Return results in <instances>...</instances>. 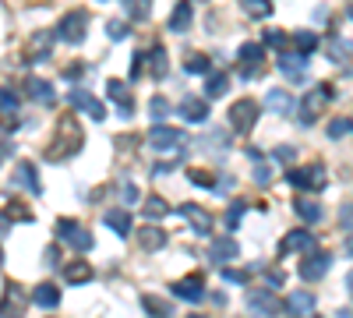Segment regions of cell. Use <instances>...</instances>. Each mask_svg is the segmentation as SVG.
<instances>
[{
	"label": "cell",
	"instance_id": "cell-17",
	"mask_svg": "<svg viewBox=\"0 0 353 318\" xmlns=\"http://www.w3.org/2000/svg\"><path fill=\"white\" fill-rule=\"evenodd\" d=\"M32 304H36V308H46V311L57 308V304H61V286L50 283V279H46V283H36V286H32Z\"/></svg>",
	"mask_w": 353,
	"mask_h": 318
},
{
	"label": "cell",
	"instance_id": "cell-3",
	"mask_svg": "<svg viewBox=\"0 0 353 318\" xmlns=\"http://www.w3.org/2000/svg\"><path fill=\"white\" fill-rule=\"evenodd\" d=\"M57 237H61L64 244H71L74 251H92L96 248V241H92V234L78 223V219H57Z\"/></svg>",
	"mask_w": 353,
	"mask_h": 318
},
{
	"label": "cell",
	"instance_id": "cell-4",
	"mask_svg": "<svg viewBox=\"0 0 353 318\" xmlns=\"http://www.w3.org/2000/svg\"><path fill=\"white\" fill-rule=\"evenodd\" d=\"M286 184L297 188V191H321L325 188V166L314 163V166H297L286 173Z\"/></svg>",
	"mask_w": 353,
	"mask_h": 318
},
{
	"label": "cell",
	"instance_id": "cell-22",
	"mask_svg": "<svg viewBox=\"0 0 353 318\" xmlns=\"http://www.w3.org/2000/svg\"><path fill=\"white\" fill-rule=\"evenodd\" d=\"M106 226L113 230L117 237H131L134 219H131V212H128V209H113V212H106Z\"/></svg>",
	"mask_w": 353,
	"mask_h": 318
},
{
	"label": "cell",
	"instance_id": "cell-16",
	"mask_svg": "<svg viewBox=\"0 0 353 318\" xmlns=\"http://www.w3.org/2000/svg\"><path fill=\"white\" fill-rule=\"evenodd\" d=\"M181 216H188L191 219V226H194V234H201V237H209L212 234V216L205 212V209H198V206H191V201H184L181 209H176Z\"/></svg>",
	"mask_w": 353,
	"mask_h": 318
},
{
	"label": "cell",
	"instance_id": "cell-2",
	"mask_svg": "<svg viewBox=\"0 0 353 318\" xmlns=\"http://www.w3.org/2000/svg\"><path fill=\"white\" fill-rule=\"evenodd\" d=\"M258 117H261V106H258L254 99H237V103L230 106V113H226L230 128L237 131V135H248V131H254Z\"/></svg>",
	"mask_w": 353,
	"mask_h": 318
},
{
	"label": "cell",
	"instance_id": "cell-21",
	"mask_svg": "<svg viewBox=\"0 0 353 318\" xmlns=\"http://www.w3.org/2000/svg\"><path fill=\"white\" fill-rule=\"evenodd\" d=\"M176 110H181V117L188 124H201L205 117H209V103H205V99H184Z\"/></svg>",
	"mask_w": 353,
	"mask_h": 318
},
{
	"label": "cell",
	"instance_id": "cell-6",
	"mask_svg": "<svg viewBox=\"0 0 353 318\" xmlns=\"http://www.w3.org/2000/svg\"><path fill=\"white\" fill-rule=\"evenodd\" d=\"M170 294H173L176 301L198 304V301L205 297V276H201V272H191V276H184V279H176V283L170 286Z\"/></svg>",
	"mask_w": 353,
	"mask_h": 318
},
{
	"label": "cell",
	"instance_id": "cell-35",
	"mask_svg": "<svg viewBox=\"0 0 353 318\" xmlns=\"http://www.w3.org/2000/svg\"><path fill=\"white\" fill-rule=\"evenodd\" d=\"M244 11L251 18H272V0H244Z\"/></svg>",
	"mask_w": 353,
	"mask_h": 318
},
{
	"label": "cell",
	"instance_id": "cell-37",
	"mask_svg": "<svg viewBox=\"0 0 353 318\" xmlns=\"http://www.w3.org/2000/svg\"><path fill=\"white\" fill-rule=\"evenodd\" d=\"M18 96L11 92V89H0V113H4V117H18Z\"/></svg>",
	"mask_w": 353,
	"mask_h": 318
},
{
	"label": "cell",
	"instance_id": "cell-28",
	"mask_svg": "<svg viewBox=\"0 0 353 318\" xmlns=\"http://www.w3.org/2000/svg\"><path fill=\"white\" fill-rule=\"evenodd\" d=\"M138 244L145 248V251H159L163 244H166V234L159 226H141V234H138Z\"/></svg>",
	"mask_w": 353,
	"mask_h": 318
},
{
	"label": "cell",
	"instance_id": "cell-25",
	"mask_svg": "<svg viewBox=\"0 0 353 318\" xmlns=\"http://www.w3.org/2000/svg\"><path fill=\"white\" fill-rule=\"evenodd\" d=\"M293 209H297V216L304 223H321V219H325V209H321L318 201H311V198H297V201H293Z\"/></svg>",
	"mask_w": 353,
	"mask_h": 318
},
{
	"label": "cell",
	"instance_id": "cell-5",
	"mask_svg": "<svg viewBox=\"0 0 353 318\" xmlns=\"http://www.w3.org/2000/svg\"><path fill=\"white\" fill-rule=\"evenodd\" d=\"M85 32H88V11H71V14L61 18L53 39H61V43H71V46H74V43L85 39Z\"/></svg>",
	"mask_w": 353,
	"mask_h": 318
},
{
	"label": "cell",
	"instance_id": "cell-7",
	"mask_svg": "<svg viewBox=\"0 0 353 318\" xmlns=\"http://www.w3.org/2000/svg\"><path fill=\"white\" fill-rule=\"evenodd\" d=\"M184 141H188V135H184V131L166 128V124H156V128L149 131V146H152V149H159V152H166V149H181Z\"/></svg>",
	"mask_w": 353,
	"mask_h": 318
},
{
	"label": "cell",
	"instance_id": "cell-56",
	"mask_svg": "<svg viewBox=\"0 0 353 318\" xmlns=\"http://www.w3.org/2000/svg\"><path fill=\"white\" fill-rule=\"evenodd\" d=\"M8 226H11V219H8L4 212H0V234H8Z\"/></svg>",
	"mask_w": 353,
	"mask_h": 318
},
{
	"label": "cell",
	"instance_id": "cell-27",
	"mask_svg": "<svg viewBox=\"0 0 353 318\" xmlns=\"http://www.w3.org/2000/svg\"><path fill=\"white\" fill-rule=\"evenodd\" d=\"M149 74L152 78H166L170 74V57H166L163 46H152L149 50Z\"/></svg>",
	"mask_w": 353,
	"mask_h": 318
},
{
	"label": "cell",
	"instance_id": "cell-48",
	"mask_svg": "<svg viewBox=\"0 0 353 318\" xmlns=\"http://www.w3.org/2000/svg\"><path fill=\"white\" fill-rule=\"evenodd\" d=\"M141 71H145V57L134 53V61H131V78H141Z\"/></svg>",
	"mask_w": 353,
	"mask_h": 318
},
{
	"label": "cell",
	"instance_id": "cell-26",
	"mask_svg": "<svg viewBox=\"0 0 353 318\" xmlns=\"http://www.w3.org/2000/svg\"><path fill=\"white\" fill-rule=\"evenodd\" d=\"M265 106H269L272 113H283V117H286V113H293V96L286 89H272L269 96H265Z\"/></svg>",
	"mask_w": 353,
	"mask_h": 318
},
{
	"label": "cell",
	"instance_id": "cell-9",
	"mask_svg": "<svg viewBox=\"0 0 353 318\" xmlns=\"http://www.w3.org/2000/svg\"><path fill=\"white\" fill-rule=\"evenodd\" d=\"M332 99V85H314V92H307L304 99V110H301V124H314L318 110Z\"/></svg>",
	"mask_w": 353,
	"mask_h": 318
},
{
	"label": "cell",
	"instance_id": "cell-55",
	"mask_svg": "<svg viewBox=\"0 0 353 318\" xmlns=\"http://www.w3.org/2000/svg\"><path fill=\"white\" fill-rule=\"evenodd\" d=\"M248 159H251V163H261V159H265V156H261V152H258V149H248Z\"/></svg>",
	"mask_w": 353,
	"mask_h": 318
},
{
	"label": "cell",
	"instance_id": "cell-49",
	"mask_svg": "<svg viewBox=\"0 0 353 318\" xmlns=\"http://www.w3.org/2000/svg\"><path fill=\"white\" fill-rule=\"evenodd\" d=\"M254 181H258V184H269V166L254 163Z\"/></svg>",
	"mask_w": 353,
	"mask_h": 318
},
{
	"label": "cell",
	"instance_id": "cell-39",
	"mask_svg": "<svg viewBox=\"0 0 353 318\" xmlns=\"http://www.w3.org/2000/svg\"><path fill=\"white\" fill-rule=\"evenodd\" d=\"M244 212H248V206H244V201H233V206H230V212H226V230H230V234L241 226Z\"/></svg>",
	"mask_w": 353,
	"mask_h": 318
},
{
	"label": "cell",
	"instance_id": "cell-57",
	"mask_svg": "<svg viewBox=\"0 0 353 318\" xmlns=\"http://www.w3.org/2000/svg\"><path fill=\"white\" fill-rule=\"evenodd\" d=\"M0 318H21V315H4V311H0Z\"/></svg>",
	"mask_w": 353,
	"mask_h": 318
},
{
	"label": "cell",
	"instance_id": "cell-58",
	"mask_svg": "<svg viewBox=\"0 0 353 318\" xmlns=\"http://www.w3.org/2000/svg\"><path fill=\"white\" fill-rule=\"evenodd\" d=\"M0 266H4V251H0Z\"/></svg>",
	"mask_w": 353,
	"mask_h": 318
},
{
	"label": "cell",
	"instance_id": "cell-10",
	"mask_svg": "<svg viewBox=\"0 0 353 318\" xmlns=\"http://www.w3.org/2000/svg\"><path fill=\"white\" fill-rule=\"evenodd\" d=\"M248 308H251V315L276 318V315L283 311V301H276V294H269V290H254V294L248 297Z\"/></svg>",
	"mask_w": 353,
	"mask_h": 318
},
{
	"label": "cell",
	"instance_id": "cell-44",
	"mask_svg": "<svg viewBox=\"0 0 353 318\" xmlns=\"http://www.w3.org/2000/svg\"><path fill=\"white\" fill-rule=\"evenodd\" d=\"M226 283H233V286H244L248 283V272H241V269H230V266H223V272H219Z\"/></svg>",
	"mask_w": 353,
	"mask_h": 318
},
{
	"label": "cell",
	"instance_id": "cell-42",
	"mask_svg": "<svg viewBox=\"0 0 353 318\" xmlns=\"http://www.w3.org/2000/svg\"><path fill=\"white\" fill-rule=\"evenodd\" d=\"M346 135H350V117H336V121L329 124V138L339 141V138H346Z\"/></svg>",
	"mask_w": 353,
	"mask_h": 318
},
{
	"label": "cell",
	"instance_id": "cell-53",
	"mask_svg": "<svg viewBox=\"0 0 353 318\" xmlns=\"http://www.w3.org/2000/svg\"><path fill=\"white\" fill-rule=\"evenodd\" d=\"M314 25H329V11H325V8L314 11Z\"/></svg>",
	"mask_w": 353,
	"mask_h": 318
},
{
	"label": "cell",
	"instance_id": "cell-31",
	"mask_svg": "<svg viewBox=\"0 0 353 318\" xmlns=\"http://www.w3.org/2000/svg\"><path fill=\"white\" fill-rule=\"evenodd\" d=\"M124 11L131 21H149L152 14V0H124Z\"/></svg>",
	"mask_w": 353,
	"mask_h": 318
},
{
	"label": "cell",
	"instance_id": "cell-52",
	"mask_svg": "<svg viewBox=\"0 0 353 318\" xmlns=\"http://www.w3.org/2000/svg\"><path fill=\"white\" fill-rule=\"evenodd\" d=\"M283 279H286V272H269V276H265L269 286H283Z\"/></svg>",
	"mask_w": 353,
	"mask_h": 318
},
{
	"label": "cell",
	"instance_id": "cell-15",
	"mask_svg": "<svg viewBox=\"0 0 353 318\" xmlns=\"http://www.w3.org/2000/svg\"><path fill=\"white\" fill-rule=\"evenodd\" d=\"M14 188H21V191H28V195H43V188H39V173H36V166L32 163H18V170H14V181H11Z\"/></svg>",
	"mask_w": 353,
	"mask_h": 318
},
{
	"label": "cell",
	"instance_id": "cell-46",
	"mask_svg": "<svg viewBox=\"0 0 353 318\" xmlns=\"http://www.w3.org/2000/svg\"><path fill=\"white\" fill-rule=\"evenodd\" d=\"M106 36H110V39H117V43L128 39V25H124V21H110V25H106Z\"/></svg>",
	"mask_w": 353,
	"mask_h": 318
},
{
	"label": "cell",
	"instance_id": "cell-1",
	"mask_svg": "<svg viewBox=\"0 0 353 318\" xmlns=\"http://www.w3.org/2000/svg\"><path fill=\"white\" fill-rule=\"evenodd\" d=\"M81 141H85V135L78 131V124H74L71 117H64V121H61V141H53V146H50L46 159H50V163H64V159H71V156L81 149Z\"/></svg>",
	"mask_w": 353,
	"mask_h": 318
},
{
	"label": "cell",
	"instance_id": "cell-54",
	"mask_svg": "<svg viewBox=\"0 0 353 318\" xmlns=\"http://www.w3.org/2000/svg\"><path fill=\"white\" fill-rule=\"evenodd\" d=\"M53 262H61V255H57V248H50V251H46V266H53Z\"/></svg>",
	"mask_w": 353,
	"mask_h": 318
},
{
	"label": "cell",
	"instance_id": "cell-34",
	"mask_svg": "<svg viewBox=\"0 0 353 318\" xmlns=\"http://www.w3.org/2000/svg\"><path fill=\"white\" fill-rule=\"evenodd\" d=\"M237 57H241V64H261L265 61V46L261 43H244Z\"/></svg>",
	"mask_w": 353,
	"mask_h": 318
},
{
	"label": "cell",
	"instance_id": "cell-32",
	"mask_svg": "<svg viewBox=\"0 0 353 318\" xmlns=\"http://www.w3.org/2000/svg\"><path fill=\"white\" fill-rule=\"evenodd\" d=\"M4 216L8 219H14V223H32L36 216H32V209L25 206V201H18V198H11L8 206H4Z\"/></svg>",
	"mask_w": 353,
	"mask_h": 318
},
{
	"label": "cell",
	"instance_id": "cell-24",
	"mask_svg": "<svg viewBox=\"0 0 353 318\" xmlns=\"http://www.w3.org/2000/svg\"><path fill=\"white\" fill-rule=\"evenodd\" d=\"M141 311L152 315V318H173V304L163 301V297H156V294H145L141 297Z\"/></svg>",
	"mask_w": 353,
	"mask_h": 318
},
{
	"label": "cell",
	"instance_id": "cell-45",
	"mask_svg": "<svg viewBox=\"0 0 353 318\" xmlns=\"http://www.w3.org/2000/svg\"><path fill=\"white\" fill-rule=\"evenodd\" d=\"M329 53H332V61H343V64L350 68V43H346V39H343V43H332Z\"/></svg>",
	"mask_w": 353,
	"mask_h": 318
},
{
	"label": "cell",
	"instance_id": "cell-13",
	"mask_svg": "<svg viewBox=\"0 0 353 318\" xmlns=\"http://www.w3.org/2000/svg\"><path fill=\"white\" fill-rule=\"evenodd\" d=\"M25 96H28V103H43V106H50L53 99H57V89L46 81V78H25Z\"/></svg>",
	"mask_w": 353,
	"mask_h": 318
},
{
	"label": "cell",
	"instance_id": "cell-47",
	"mask_svg": "<svg viewBox=\"0 0 353 318\" xmlns=\"http://www.w3.org/2000/svg\"><path fill=\"white\" fill-rule=\"evenodd\" d=\"M81 71H85V64H81V61H74V64H68V68H64V78H68V81H74V78H81Z\"/></svg>",
	"mask_w": 353,
	"mask_h": 318
},
{
	"label": "cell",
	"instance_id": "cell-19",
	"mask_svg": "<svg viewBox=\"0 0 353 318\" xmlns=\"http://www.w3.org/2000/svg\"><path fill=\"white\" fill-rule=\"evenodd\" d=\"M286 311L297 315V318H307V315H314V297H311L307 290H293V294L286 297Z\"/></svg>",
	"mask_w": 353,
	"mask_h": 318
},
{
	"label": "cell",
	"instance_id": "cell-40",
	"mask_svg": "<svg viewBox=\"0 0 353 318\" xmlns=\"http://www.w3.org/2000/svg\"><path fill=\"white\" fill-rule=\"evenodd\" d=\"M149 113H152L156 121H163L166 113H170V99H166V96H152V99H149Z\"/></svg>",
	"mask_w": 353,
	"mask_h": 318
},
{
	"label": "cell",
	"instance_id": "cell-18",
	"mask_svg": "<svg viewBox=\"0 0 353 318\" xmlns=\"http://www.w3.org/2000/svg\"><path fill=\"white\" fill-rule=\"evenodd\" d=\"M237 255H241V244L233 241V237H219V241L209 248V258H212L216 266H226V262H233Z\"/></svg>",
	"mask_w": 353,
	"mask_h": 318
},
{
	"label": "cell",
	"instance_id": "cell-43",
	"mask_svg": "<svg viewBox=\"0 0 353 318\" xmlns=\"http://www.w3.org/2000/svg\"><path fill=\"white\" fill-rule=\"evenodd\" d=\"M106 96H110V99H124V96H128V85H124L121 78H110V81H106Z\"/></svg>",
	"mask_w": 353,
	"mask_h": 318
},
{
	"label": "cell",
	"instance_id": "cell-8",
	"mask_svg": "<svg viewBox=\"0 0 353 318\" xmlns=\"http://www.w3.org/2000/svg\"><path fill=\"white\" fill-rule=\"evenodd\" d=\"M332 269V255L329 251H311L307 258H304V266H301V279H307V283H314V279H321Z\"/></svg>",
	"mask_w": 353,
	"mask_h": 318
},
{
	"label": "cell",
	"instance_id": "cell-29",
	"mask_svg": "<svg viewBox=\"0 0 353 318\" xmlns=\"http://www.w3.org/2000/svg\"><path fill=\"white\" fill-rule=\"evenodd\" d=\"M141 216H149V219H163V216H170V201L159 198V195H149V198H145V206H141Z\"/></svg>",
	"mask_w": 353,
	"mask_h": 318
},
{
	"label": "cell",
	"instance_id": "cell-51",
	"mask_svg": "<svg viewBox=\"0 0 353 318\" xmlns=\"http://www.w3.org/2000/svg\"><path fill=\"white\" fill-rule=\"evenodd\" d=\"M290 156H293V146H279V149L272 152V159H279V163H283V159H290Z\"/></svg>",
	"mask_w": 353,
	"mask_h": 318
},
{
	"label": "cell",
	"instance_id": "cell-20",
	"mask_svg": "<svg viewBox=\"0 0 353 318\" xmlns=\"http://www.w3.org/2000/svg\"><path fill=\"white\" fill-rule=\"evenodd\" d=\"M191 18H194L191 0H181V4L173 8V14H170V32H188V28H191Z\"/></svg>",
	"mask_w": 353,
	"mask_h": 318
},
{
	"label": "cell",
	"instance_id": "cell-59",
	"mask_svg": "<svg viewBox=\"0 0 353 318\" xmlns=\"http://www.w3.org/2000/svg\"><path fill=\"white\" fill-rule=\"evenodd\" d=\"M191 318H205V315H191Z\"/></svg>",
	"mask_w": 353,
	"mask_h": 318
},
{
	"label": "cell",
	"instance_id": "cell-30",
	"mask_svg": "<svg viewBox=\"0 0 353 318\" xmlns=\"http://www.w3.org/2000/svg\"><path fill=\"white\" fill-rule=\"evenodd\" d=\"M290 43H297V53H301V57H311V53L318 50V36H314V32H307V28L293 32V36H290Z\"/></svg>",
	"mask_w": 353,
	"mask_h": 318
},
{
	"label": "cell",
	"instance_id": "cell-50",
	"mask_svg": "<svg viewBox=\"0 0 353 318\" xmlns=\"http://www.w3.org/2000/svg\"><path fill=\"white\" fill-rule=\"evenodd\" d=\"M121 198H124V201H138V188H134V184H124V188H121Z\"/></svg>",
	"mask_w": 353,
	"mask_h": 318
},
{
	"label": "cell",
	"instance_id": "cell-33",
	"mask_svg": "<svg viewBox=\"0 0 353 318\" xmlns=\"http://www.w3.org/2000/svg\"><path fill=\"white\" fill-rule=\"evenodd\" d=\"M64 279L74 283V286H78V283H88V279H92V269H88L85 262H71V266L64 269Z\"/></svg>",
	"mask_w": 353,
	"mask_h": 318
},
{
	"label": "cell",
	"instance_id": "cell-38",
	"mask_svg": "<svg viewBox=\"0 0 353 318\" xmlns=\"http://www.w3.org/2000/svg\"><path fill=\"white\" fill-rule=\"evenodd\" d=\"M184 71H188V74H209V57L191 53L188 61H184Z\"/></svg>",
	"mask_w": 353,
	"mask_h": 318
},
{
	"label": "cell",
	"instance_id": "cell-41",
	"mask_svg": "<svg viewBox=\"0 0 353 318\" xmlns=\"http://www.w3.org/2000/svg\"><path fill=\"white\" fill-rule=\"evenodd\" d=\"M188 177H191V184H198V188H209V191L216 188V177H212L209 170H191Z\"/></svg>",
	"mask_w": 353,
	"mask_h": 318
},
{
	"label": "cell",
	"instance_id": "cell-36",
	"mask_svg": "<svg viewBox=\"0 0 353 318\" xmlns=\"http://www.w3.org/2000/svg\"><path fill=\"white\" fill-rule=\"evenodd\" d=\"M261 46H272V50H290V36L286 32H279V28H269V32H265V39H261Z\"/></svg>",
	"mask_w": 353,
	"mask_h": 318
},
{
	"label": "cell",
	"instance_id": "cell-11",
	"mask_svg": "<svg viewBox=\"0 0 353 318\" xmlns=\"http://www.w3.org/2000/svg\"><path fill=\"white\" fill-rule=\"evenodd\" d=\"M68 103L74 106V110H81V113H88L92 121H106V106L92 96V92H81V89H74L71 96H68Z\"/></svg>",
	"mask_w": 353,
	"mask_h": 318
},
{
	"label": "cell",
	"instance_id": "cell-12",
	"mask_svg": "<svg viewBox=\"0 0 353 318\" xmlns=\"http://www.w3.org/2000/svg\"><path fill=\"white\" fill-rule=\"evenodd\" d=\"M279 71H283L290 81H304V78H307V57L293 53V50H283V53H279Z\"/></svg>",
	"mask_w": 353,
	"mask_h": 318
},
{
	"label": "cell",
	"instance_id": "cell-23",
	"mask_svg": "<svg viewBox=\"0 0 353 318\" xmlns=\"http://www.w3.org/2000/svg\"><path fill=\"white\" fill-rule=\"evenodd\" d=\"M226 92H230V74L226 71H212L205 78V99H219Z\"/></svg>",
	"mask_w": 353,
	"mask_h": 318
},
{
	"label": "cell",
	"instance_id": "cell-14",
	"mask_svg": "<svg viewBox=\"0 0 353 318\" xmlns=\"http://www.w3.org/2000/svg\"><path fill=\"white\" fill-rule=\"evenodd\" d=\"M314 237H311V230H290V234L283 237V244H279V255L286 258L290 251H314Z\"/></svg>",
	"mask_w": 353,
	"mask_h": 318
}]
</instances>
